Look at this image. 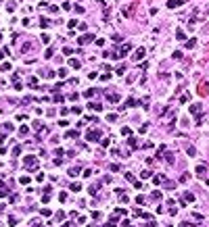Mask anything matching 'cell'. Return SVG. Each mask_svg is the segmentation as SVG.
Wrapping results in <instances>:
<instances>
[{"mask_svg": "<svg viewBox=\"0 0 209 227\" xmlns=\"http://www.w3.org/2000/svg\"><path fill=\"white\" fill-rule=\"evenodd\" d=\"M79 190H82V183L73 181V183H71V192H79Z\"/></svg>", "mask_w": 209, "mask_h": 227, "instance_id": "obj_11", "label": "cell"}, {"mask_svg": "<svg viewBox=\"0 0 209 227\" xmlns=\"http://www.w3.org/2000/svg\"><path fill=\"white\" fill-rule=\"evenodd\" d=\"M65 136H67V138H77V136H79V133H77V131H67V133H65Z\"/></svg>", "mask_w": 209, "mask_h": 227, "instance_id": "obj_27", "label": "cell"}, {"mask_svg": "<svg viewBox=\"0 0 209 227\" xmlns=\"http://www.w3.org/2000/svg\"><path fill=\"white\" fill-rule=\"evenodd\" d=\"M188 100H190V96H188V94H182V98H180V102H188Z\"/></svg>", "mask_w": 209, "mask_h": 227, "instance_id": "obj_29", "label": "cell"}, {"mask_svg": "<svg viewBox=\"0 0 209 227\" xmlns=\"http://www.w3.org/2000/svg\"><path fill=\"white\" fill-rule=\"evenodd\" d=\"M42 40H44V42L48 44V42H50V36H48V34H42Z\"/></svg>", "mask_w": 209, "mask_h": 227, "instance_id": "obj_38", "label": "cell"}, {"mask_svg": "<svg viewBox=\"0 0 209 227\" xmlns=\"http://www.w3.org/2000/svg\"><path fill=\"white\" fill-rule=\"evenodd\" d=\"M136 104H138V100H134V98H132V100H128V102H125V106H136Z\"/></svg>", "mask_w": 209, "mask_h": 227, "instance_id": "obj_24", "label": "cell"}, {"mask_svg": "<svg viewBox=\"0 0 209 227\" xmlns=\"http://www.w3.org/2000/svg\"><path fill=\"white\" fill-rule=\"evenodd\" d=\"M180 4H184V0H169V2H167L169 8H176V6H180Z\"/></svg>", "mask_w": 209, "mask_h": 227, "instance_id": "obj_6", "label": "cell"}, {"mask_svg": "<svg viewBox=\"0 0 209 227\" xmlns=\"http://www.w3.org/2000/svg\"><path fill=\"white\" fill-rule=\"evenodd\" d=\"M151 196H153L155 200H159V198H161V192H153V194H151Z\"/></svg>", "mask_w": 209, "mask_h": 227, "instance_id": "obj_33", "label": "cell"}, {"mask_svg": "<svg viewBox=\"0 0 209 227\" xmlns=\"http://www.w3.org/2000/svg\"><path fill=\"white\" fill-rule=\"evenodd\" d=\"M207 92H209V81H203V84L199 86V94H201V96H205Z\"/></svg>", "mask_w": 209, "mask_h": 227, "instance_id": "obj_4", "label": "cell"}, {"mask_svg": "<svg viewBox=\"0 0 209 227\" xmlns=\"http://www.w3.org/2000/svg\"><path fill=\"white\" fill-rule=\"evenodd\" d=\"M29 86L31 88H38V79L36 77H29Z\"/></svg>", "mask_w": 209, "mask_h": 227, "instance_id": "obj_19", "label": "cell"}, {"mask_svg": "<svg viewBox=\"0 0 209 227\" xmlns=\"http://www.w3.org/2000/svg\"><path fill=\"white\" fill-rule=\"evenodd\" d=\"M109 102H113V104H117V102H119V98H117V96H109Z\"/></svg>", "mask_w": 209, "mask_h": 227, "instance_id": "obj_28", "label": "cell"}, {"mask_svg": "<svg viewBox=\"0 0 209 227\" xmlns=\"http://www.w3.org/2000/svg\"><path fill=\"white\" fill-rule=\"evenodd\" d=\"M161 156H165V160H167V163H169V165H174V154H171V152H167V150H165Z\"/></svg>", "mask_w": 209, "mask_h": 227, "instance_id": "obj_7", "label": "cell"}, {"mask_svg": "<svg viewBox=\"0 0 209 227\" xmlns=\"http://www.w3.org/2000/svg\"><path fill=\"white\" fill-rule=\"evenodd\" d=\"M29 181H31V179H29V177H27V175H23V177H21V179H19V183H23V185H25V183H29Z\"/></svg>", "mask_w": 209, "mask_h": 227, "instance_id": "obj_22", "label": "cell"}, {"mask_svg": "<svg viewBox=\"0 0 209 227\" xmlns=\"http://www.w3.org/2000/svg\"><path fill=\"white\" fill-rule=\"evenodd\" d=\"M171 56H174V58H182V52H180V50H176V52H174Z\"/></svg>", "mask_w": 209, "mask_h": 227, "instance_id": "obj_35", "label": "cell"}, {"mask_svg": "<svg viewBox=\"0 0 209 227\" xmlns=\"http://www.w3.org/2000/svg\"><path fill=\"white\" fill-rule=\"evenodd\" d=\"M136 202H138V204H144V202H147V198H144V196H136Z\"/></svg>", "mask_w": 209, "mask_h": 227, "instance_id": "obj_25", "label": "cell"}, {"mask_svg": "<svg viewBox=\"0 0 209 227\" xmlns=\"http://www.w3.org/2000/svg\"><path fill=\"white\" fill-rule=\"evenodd\" d=\"M101 217H103V213H98V210H94V213H92V219H94V221H101Z\"/></svg>", "mask_w": 209, "mask_h": 227, "instance_id": "obj_17", "label": "cell"}, {"mask_svg": "<svg viewBox=\"0 0 209 227\" xmlns=\"http://www.w3.org/2000/svg\"><path fill=\"white\" fill-rule=\"evenodd\" d=\"M96 2H98V4H105V0H96Z\"/></svg>", "mask_w": 209, "mask_h": 227, "instance_id": "obj_40", "label": "cell"}, {"mask_svg": "<svg viewBox=\"0 0 209 227\" xmlns=\"http://www.w3.org/2000/svg\"><path fill=\"white\" fill-rule=\"evenodd\" d=\"M21 154V148H19V146H15V148H13V156H19Z\"/></svg>", "mask_w": 209, "mask_h": 227, "instance_id": "obj_23", "label": "cell"}, {"mask_svg": "<svg viewBox=\"0 0 209 227\" xmlns=\"http://www.w3.org/2000/svg\"><path fill=\"white\" fill-rule=\"evenodd\" d=\"M107 121H111V123H113V121H117V115H109V117H107Z\"/></svg>", "mask_w": 209, "mask_h": 227, "instance_id": "obj_37", "label": "cell"}, {"mask_svg": "<svg viewBox=\"0 0 209 227\" xmlns=\"http://www.w3.org/2000/svg\"><path fill=\"white\" fill-rule=\"evenodd\" d=\"M190 112H192V115L197 117L199 112H201V104H192V106H190Z\"/></svg>", "mask_w": 209, "mask_h": 227, "instance_id": "obj_9", "label": "cell"}, {"mask_svg": "<svg viewBox=\"0 0 209 227\" xmlns=\"http://www.w3.org/2000/svg\"><path fill=\"white\" fill-rule=\"evenodd\" d=\"M92 40H94V34H86V36L79 38V46H84V44H88V42H92Z\"/></svg>", "mask_w": 209, "mask_h": 227, "instance_id": "obj_3", "label": "cell"}, {"mask_svg": "<svg viewBox=\"0 0 209 227\" xmlns=\"http://www.w3.org/2000/svg\"><path fill=\"white\" fill-rule=\"evenodd\" d=\"M23 163H25V169H27V171H36V167H38V165H36V156H25Z\"/></svg>", "mask_w": 209, "mask_h": 227, "instance_id": "obj_1", "label": "cell"}, {"mask_svg": "<svg viewBox=\"0 0 209 227\" xmlns=\"http://www.w3.org/2000/svg\"><path fill=\"white\" fill-rule=\"evenodd\" d=\"M27 133H29V127H25V125H23V127L19 129V136H27Z\"/></svg>", "mask_w": 209, "mask_h": 227, "instance_id": "obj_18", "label": "cell"}, {"mask_svg": "<svg viewBox=\"0 0 209 227\" xmlns=\"http://www.w3.org/2000/svg\"><path fill=\"white\" fill-rule=\"evenodd\" d=\"M167 227H171V225H167Z\"/></svg>", "mask_w": 209, "mask_h": 227, "instance_id": "obj_43", "label": "cell"}, {"mask_svg": "<svg viewBox=\"0 0 209 227\" xmlns=\"http://www.w3.org/2000/svg\"><path fill=\"white\" fill-rule=\"evenodd\" d=\"M130 13H132V8H128V6H125V8H123V17H130Z\"/></svg>", "mask_w": 209, "mask_h": 227, "instance_id": "obj_34", "label": "cell"}, {"mask_svg": "<svg viewBox=\"0 0 209 227\" xmlns=\"http://www.w3.org/2000/svg\"><path fill=\"white\" fill-rule=\"evenodd\" d=\"M0 2H2V0H0Z\"/></svg>", "mask_w": 209, "mask_h": 227, "instance_id": "obj_44", "label": "cell"}, {"mask_svg": "<svg viewBox=\"0 0 209 227\" xmlns=\"http://www.w3.org/2000/svg\"><path fill=\"white\" fill-rule=\"evenodd\" d=\"M0 71H11V63H2L0 65Z\"/></svg>", "mask_w": 209, "mask_h": 227, "instance_id": "obj_14", "label": "cell"}, {"mask_svg": "<svg viewBox=\"0 0 209 227\" xmlns=\"http://www.w3.org/2000/svg\"><path fill=\"white\" fill-rule=\"evenodd\" d=\"M184 202H195V194H192V192H186V194H184Z\"/></svg>", "mask_w": 209, "mask_h": 227, "instance_id": "obj_8", "label": "cell"}, {"mask_svg": "<svg viewBox=\"0 0 209 227\" xmlns=\"http://www.w3.org/2000/svg\"><path fill=\"white\" fill-rule=\"evenodd\" d=\"M86 138H88L90 142H98V140H101V131H98V129H92V131L86 133Z\"/></svg>", "mask_w": 209, "mask_h": 227, "instance_id": "obj_2", "label": "cell"}, {"mask_svg": "<svg viewBox=\"0 0 209 227\" xmlns=\"http://www.w3.org/2000/svg\"><path fill=\"white\" fill-rule=\"evenodd\" d=\"M69 175H71V177L79 175V167H71V169H69Z\"/></svg>", "mask_w": 209, "mask_h": 227, "instance_id": "obj_13", "label": "cell"}, {"mask_svg": "<svg viewBox=\"0 0 209 227\" xmlns=\"http://www.w3.org/2000/svg\"><path fill=\"white\" fill-rule=\"evenodd\" d=\"M69 67L71 69H79V60L77 58H69Z\"/></svg>", "mask_w": 209, "mask_h": 227, "instance_id": "obj_10", "label": "cell"}, {"mask_svg": "<svg viewBox=\"0 0 209 227\" xmlns=\"http://www.w3.org/2000/svg\"><path fill=\"white\" fill-rule=\"evenodd\" d=\"M2 54H4V52H2V50H0V58H2Z\"/></svg>", "mask_w": 209, "mask_h": 227, "instance_id": "obj_41", "label": "cell"}, {"mask_svg": "<svg viewBox=\"0 0 209 227\" xmlns=\"http://www.w3.org/2000/svg\"><path fill=\"white\" fill-rule=\"evenodd\" d=\"M176 38L182 42V40H186V34H184V31H178V34H176Z\"/></svg>", "mask_w": 209, "mask_h": 227, "instance_id": "obj_21", "label": "cell"}, {"mask_svg": "<svg viewBox=\"0 0 209 227\" xmlns=\"http://www.w3.org/2000/svg\"><path fill=\"white\" fill-rule=\"evenodd\" d=\"M151 175H153V173H151V171H149V169H144V171H142V175H140V177H142V179H149V177H151Z\"/></svg>", "mask_w": 209, "mask_h": 227, "instance_id": "obj_15", "label": "cell"}, {"mask_svg": "<svg viewBox=\"0 0 209 227\" xmlns=\"http://www.w3.org/2000/svg\"><path fill=\"white\" fill-rule=\"evenodd\" d=\"M63 219H65V213L61 210V213H57V221H63Z\"/></svg>", "mask_w": 209, "mask_h": 227, "instance_id": "obj_30", "label": "cell"}, {"mask_svg": "<svg viewBox=\"0 0 209 227\" xmlns=\"http://www.w3.org/2000/svg\"><path fill=\"white\" fill-rule=\"evenodd\" d=\"M144 54H147V50H144V48H138V50L134 52V58H136V60H140Z\"/></svg>", "mask_w": 209, "mask_h": 227, "instance_id": "obj_5", "label": "cell"}, {"mask_svg": "<svg viewBox=\"0 0 209 227\" xmlns=\"http://www.w3.org/2000/svg\"><path fill=\"white\" fill-rule=\"evenodd\" d=\"M147 227H155V221H149V225Z\"/></svg>", "mask_w": 209, "mask_h": 227, "instance_id": "obj_39", "label": "cell"}, {"mask_svg": "<svg viewBox=\"0 0 209 227\" xmlns=\"http://www.w3.org/2000/svg\"><path fill=\"white\" fill-rule=\"evenodd\" d=\"M0 42H2V36H0Z\"/></svg>", "mask_w": 209, "mask_h": 227, "instance_id": "obj_42", "label": "cell"}, {"mask_svg": "<svg viewBox=\"0 0 209 227\" xmlns=\"http://www.w3.org/2000/svg\"><path fill=\"white\" fill-rule=\"evenodd\" d=\"M153 183H155V185L163 183V177H161V175H155V177H153Z\"/></svg>", "mask_w": 209, "mask_h": 227, "instance_id": "obj_12", "label": "cell"}, {"mask_svg": "<svg viewBox=\"0 0 209 227\" xmlns=\"http://www.w3.org/2000/svg\"><path fill=\"white\" fill-rule=\"evenodd\" d=\"M195 44H197V40H188V42H186V48H192Z\"/></svg>", "mask_w": 209, "mask_h": 227, "instance_id": "obj_31", "label": "cell"}, {"mask_svg": "<svg viewBox=\"0 0 209 227\" xmlns=\"http://www.w3.org/2000/svg\"><path fill=\"white\" fill-rule=\"evenodd\" d=\"M205 173H207V167H203V165L197 167V175H205Z\"/></svg>", "mask_w": 209, "mask_h": 227, "instance_id": "obj_16", "label": "cell"}, {"mask_svg": "<svg viewBox=\"0 0 209 227\" xmlns=\"http://www.w3.org/2000/svg\"><path fill=\"white\" fill-rule=\"evenodd\" d=\"M40 215H44V217H50L52 213H50V210H48V208H44V210H40Z\"/></svg>", "mask_w": 209, "mask_h": 227, "instance_id": "obj_26", "label": "cell"}, {"mask_svg": "<svg viewBox=\"0 0 209 227\" xmlns=\"http://www.w3.org/2000/svg\"><path fill=\"white\" fill-rule=\"evenodd\" d=\"M52 100H54V102H63V96H61V94H57V96H54Z\"/></svg>", "mask_w": 209, "mask_h": 227, "instance_id": "obj_36", "label": "cell"}, {"mask_svg": "<svg viewBox=\"0 0 209 227\" xmlns=\"http://www.w3.org/2000/svg\"><path fill=\"white\" fill-rule=\"evenodd\" d=\"M84 96H86V98H90V96H94V90H86V92H84Z\"/></svg>", "mask_w": 209, "mask_h": 227, "instance_id": "obj_32", "label": "cell"}, {"mask_svg": "<svg viewBox=\"0 0 209 227\" xmlns=\"http://www.w3.org/2000/svg\"><path fill=\"white\" fill-rule=\"evenodd\" d=\"M59 200H61V204L65 202V200H67V192H61V194H59Z\"/></svg>", "mask_w": 209, "mask_h": 227, "instance_id": "obj_20", "label": "cell"}]
</instances>
